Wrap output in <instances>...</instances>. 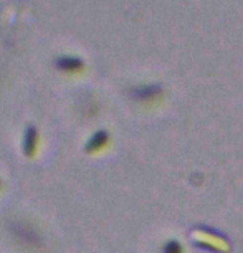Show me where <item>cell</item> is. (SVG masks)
I'll return each mask as SVG.
<instances>
[{
  "label": "cell",
  "instance_id": "cell-1",
  "mask_svg": "<svg viewBox=\"0 0 243 253\" xmlns=\"http://www.w3.org/2000/svg\"><path fill=\"white\" fill-rule=\"evenodd\" d=\"M195 238H200L202 242H208L212 247H215L218 248V250H223L225 252L227 250V245H225V242L220 240V238H213V237H207V233H200V232H195L194 233Z\"/></svg>",
  "mask_w": 243,
  "mask_h": 253
}]
</instances>
